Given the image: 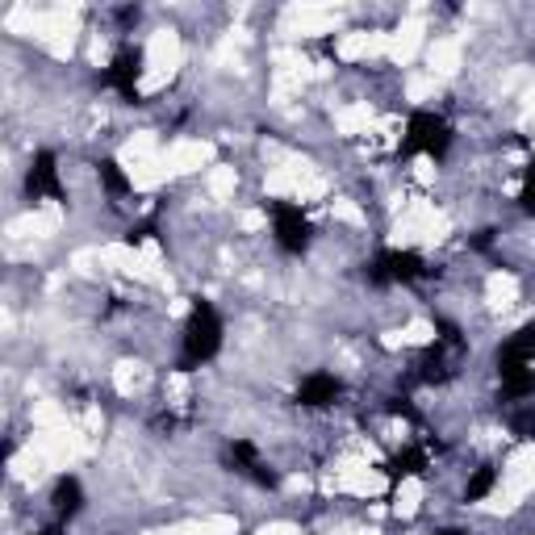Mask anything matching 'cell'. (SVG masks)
<instances>
[{
	"instance_id": "obj_1",
	"label": "cell",
	"mask_w": 535,
	"mask_h": 535,
	"mask_svg": "<svg viewBox=\"0 0 535 535\" xmlns=\"http://www.w3.org/2000/svg\"><path fill=\"white\" fill-rule=\"evenodd\" d=\"M222 352V314L209 297H193L189 322H184V343H180V372H197Z\"/></svg>"
},
{
	"instance_id": "obj_2",
	"label": "cell",
	"mask_w": 535,
	"mask_h": 535,
	"mask_svg": "<svg viewBox=\"0 0 535 535\" xmlns=\"http://www.w3.org/2000/svg\"><path fill=\"white\" fill-rule=\"evenodd\" d=\"M448 147H452V126L439 118V113L418 109V113H410V122H406V138H402V147H398V159H410V155L444 159Z\"/></svg>"
},
{
	"instance_id": "obj_3",
	"label": "cell",
	"mask_w": 535,
	"mask_h": 535,
	"mask_svg": "<svg viewBox=\"0 0 535 535\" xmlns=\"http://www.w3.org/2000/svg\"><path fill=\"white\" fill-rule=\"evenodd\" d=\"M268 214H272V235H276V247L285 255H306L310 247V218L301 214V205L293 201H268Z\"/></svg>"
},
{
	"instance_id": "obj_4",
	"label": "cell",
	"mask_w": 535,
	"mask_h": 535,
	"mask_svg": "<svg viewBox=\"0 0 535 535\" xmlns=\"http://www.w3.org/2000/svg\"><path fill=\"white\" fill-rule=\"evenodd\" d=\"M26 197L30 201H67L63 193V180H59V159L55 151H38L30 159V172H26Z\"/></svg>"
},
{
	"instance_id": "obj_5",
	"label": "cell",
	"mask_w": 535,
	"mask_h": 535,
	"mask_svg": "<svg viewBox=\"0 0 535 535\" xmlns=\"http://www.w3.org/2000/svg\"><path fill=\"white\" fill-rule=\"evenodd\" d=\"M138 76H143V51H138V46H126V51L113 55V63H109V72L101 76V84L118 88L122 101L138 105V101H143V97H138Z\"/></svg>"
},
{
	"instance_id": "obj_6",
	"label": "cell",
	"mask_w": 535,
	"mask_h": 535,
	"mask_svg": "<svg viewBox=\"0 0 535 535\" xmlns=\"http://www.w3.org/2000/svg\"><path fill=\"white\" fill-rule=\"evenodd\" d=\"M343 398V381L335 377V372H310V377H301L297 385V406H306V410H322V406H335Z\"/></svg>"
},
{
	"instance_id": "obj_7",
	"label": "cell",
	"mask_w": 535,
	"mask_h": 535,
	"mask_svg": "<svg viewBox=\"0 0 535 535\" xmlns=\"http://www.w3.org/2000/svg\"><path fill=\"white\" fill-rule=\"evenodd\" d=\"M230 469L251 477L260 490H276V485H281V477L272 473V464L260 460V452H255L251 439H235V444H230Z\"/></svg>"
},
{
	"instance_id": "obj_8",
	"label": "cell",
	"mask_w": 535,
	"mask_h": 535,
	"mask_svg": "<svg viewBox=\"0 0 535 535\" xmlns=\"http://www.w3.org/2000/svg\"><path fill=\"white\" fill-rule=\"evenodd\" d=\"M377 264L385 268L389 285H414V281H423V276L435 272V268H427V260L418 251H381Z\"/></svg>"
},
{
	"instance_id": "obj_9",
	"label": "cell",
	"mask_w": 535,
	"mask_h": 535,
	"mask_svg": "<svg viewBox=\"0 0 535 535\" xmlns=\"http://www.w3.org/2000/svg\"><path fill=\"white\" fill-rule=\"evenodd\" d=\"M381 469H385L389 481H406V477H423V473L431 469V460H427L423 448H402L398 456H389Z\"/></svg>"
},
{
	"instance_id": "obj_10",
	"label": "cell",
	"mask_w": 535,
	"mask_h": 535,
	"mask_svg": "<svg viewBox=\"0 0 535 535\" xmlns=\"http://www.w3.org/2000/svg\"><path fill=\"white\" fill-rule=\"evenodd\" d=\"M51 506H55L59 519H76L84 510V485L76 477H59L55 490H51Z\"/></svg>"
},
{
	"instance_id": "obj_11",
	"label": "cell",
	"mask_w": 535,
	"mask_h": 535,
	"mask_svg": "<svg viewBox=\"0 0 535 535\" xmlns=\"http://www.w3.org/2000/svg\"><path fill=\"white\" fill-rule=\"evenodd\" d=\"M97 176H101V189L109 197H126L130 193V176L122 172L118 159H97Z\"/></svg>"
},
{
	"instance_id": "obj_12",
	"label": "cell",
	"mask_w": 535,
	"mask_h": 535,
	"mask_svg": "<svg viewBox=\"0 0 535 535\" xmlns=\"http://www.w3.org/2000/svg\"><path fill=\"white\" fill-rule=\"evenodd\" d=\"M494 485H498V469H494V464H481V469H473L469 485H464V502L490 498V494H494Z\"/></svg>"
},
{
	"instance_id": "obj_13",
	"label": "cell",
	"mask_w": 535,
	"mask_h": 535,
	"mask_svg": "<svg viewBox=\"0 0 535 535\" xmlns=\"http://www.w3.org/2000/svg\"><path fill=\"white\" fill-rule=\"evenodd\" d=\"M519 209L523 214H535V159L527 164V176H523V193H519Z\"/></svg>"
},
{
	"instance_id": "obj_14",
	"label": "cell",
	"mask_w": 535,
	"mask_h": 535,
	"mask_svg": "<svg viewBox=\"0 0 535 535\" xmlns=\"http://www.w3.org/2000/svg\"><path fill=\"white\" fill-rule=\"evenodd\" d=\"M510 431H515L519 439H535V410H519L515 418H510Z\"/></svg>"
},
{
	"instance_id": "obj_15",
	"label": "cell",
	"mask_w": 535,
	"mask_h": 535,
	"mask_svg": "<svg viewBox=\"0 0 535 535\" xmlns=\"http://www.w3.org/2000/svg\"><path fill=\"white\" fill-rule=\"evenodd\" d=\"M435 331H439V343H444V347H460L464 343L460 327H456V322H448V318H435Z\"/></svg>"
},
{
	"instance_id": "obj_16",
	"label": "cell",
	"mask_w": 535,
	"mask_h": 535,
	"mask_svg": "<svg viewBox=\"0 0 535 535\" xmlns=\"http://www.w3.org/2000/svg\"><path fill=\"white\" fill-rule=\"evenodd\" d=\"M389 414H402V418H410V423H418V410L410 406V398H389V406H385Z\"/></svg>"
},
{
	"instance_id": "obj_17",
	"label": "cell",
	"mask_w": 535,
	"mask_h": 535,
	"mask_svg": "<svg viewBox=\"0 0 535 535\" xmlns=\"http://www.w3.org/2000/svg\"><path fill=\"white\" fill-rule=\"evenodd\" d=\"M490 243H494V230H481V235L473 239V247H477V251H485V247H490Z\"/></svg>"
},
{
	"instance_id": "obj_18",
	"label": "cell",
	"mask_w": 535,
	"mask_h": 535,
	"mask_svg": "<svg viewBox=\"0 0 535 535\" xmlns=\"http://www.w3.org/2000/svg\"><path fill=\"white\" fill-rule=\"evenodd\" d=\"M38 535H67V531H63V527H42Z\"/></svg>"
},
{
	"instance_id": "obj_19",
	"label": "cell",
	"mask_w": 535,
	"mask_h": 535,
	"mask_svg": "<svg viewBox=\"0 0 535 535\" xmlns=\"http://www.w3.org/2000/svg\"><path fill=\"white\" fill-rule=\"evenodd\" d=\"M435 535H469V531H460V527H444V531H435Z\"/></svg>"
}]
</instances>
